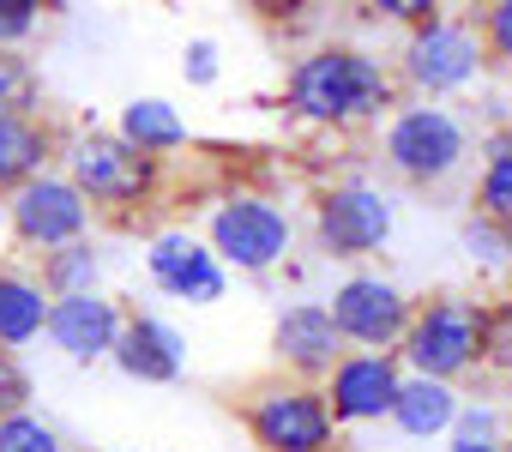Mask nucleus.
I'll use <instances>...</instances> for the list:
<instances>
[{
    "mask_svg": "<svg viewBox=\"0 0 512 452\" xmlns=\"http://www.w3.org/2000/svg\"><path fill=\"white\" fill-rule=\"evenodd\" d=\"M43 73L25 49H0V115H37Z\"/></svg>",
    "mask_w": 512,
    "mask_h": 452,
    "instance_id": "22",
    "label": "nucleus"
},
{
    "mask_svg": "<svg viewBox=\"0 0 512 452\" xmlns=\"http://www.w3.org/2000/svg\"><path fill=\"white\" fill-rule=\"evenodd\" d=\"M476 37H482V55H494L500 67H512V0H494V7H482Z\"/></svg>",
    "mask_w": 512,
    "mask_h": 452,
    "instance_id": "28",
    "label": "nucleus"
},
{
    "mask_svg": "<svg viewBox=\"0 0 512 452\" xmlns=\"http://www.w3.org/2000/svg\"><path fill=\"white\" fill-rule=\"evenodd\" d=\"M398 356L416 380H440V386L476 374V362H482V302L452 296V290L416 302Z\"/></svg>",
    "mask_w": 512,
    "mask_h": 452,
    "instance_id": "3",
    "label": "nucleus"
},
{
    "mask_svg": "<svg viewBox=\"0 0 512 452\" xmlns=\"http://www.w3.org/2000/svg\"><path fill=\"white\" fill-rule=\"evenodd\" d=\"M205 248H211V260L229 272H272V266H284V254H290V242H296V223H290V211L278 205V199H266V193H223L217 205H211V223H205V236H199Z\"/></svg>",
    "mask_w": 512,
    "mask_h": 452,
    "instance_id": "4",
    "label": "nucleus"
},
{
    "mask_svg": "<svg viewBox=\"0 0 512 452\" xmlns=\"http://www.w3.org/2000/svg\"><path fill=\"white\" fill-rule=\"evenodd\" d=\"M115 139H127L133 151H145V157L163 163V157H175V151L187 145V121H181V109L163 103V97H133V103L121 109Z\"/></svg>",
    "mask_w": 512,
    "mask_h": 452,
    "instance_id": "18",
    "label": "nucleus"
},
{
    "mask_svg": "<svg viewBox=\"0 0 512 452\" xmlns=\"http://www.w3.org/2000/svg\"><path fill=\"white\" fill-rule=\"evenodd\" d=\"M410 308H416V302H410L392 278H380V272H350V278L332 290V302H326L338 338L356 344V350H368V356H398L404 326H410Z\"/></svg>",
    "mask_w": 512,
    "mask_h": 452,
    "instance_id": "9",
    "label": "nucleus"
},
{
    "mask_svg": "<svg viewBox=\"0 0 512 452\" xmlns=\"http://www.w3.org/2000/svg\"><path fill=\"white\" fill-rule=\"evenodd\" d=\"M386 169L404 175L410 187H440L464 169L470 157V127L446 103H404L386 121Z\"/></svg>",
    "mask_w": 512,
    "mask_h": 452,
    "instance_id": "5",
    "label": "nucleus"
},
{
    "mask_svg": "<svg viewBox=\"0 0 512 452\" xmlns=\"http://www.w3.org/2000/svg\"><path fill=\"white\" fill-rule=\"evenodd\" d=\"M374 13H386L392 25H410V31H422L428 19H440V7H434V0H380Z\"/></svg>",
    "mask_w": 512,
    "mask_h": 452,
    "instance_id": "31",
    "label": "nucleus"
},
{
    "mask_svg": "<svg viewBox=\"0 0 512 452\" xmlns=\"http://www.w3.org/2000/svg\"><path fill=\"white\" fill-rule=\"evenodd\" d=\"M458 404H464V398H458L452 386L404 374V386H398V404H392V416H386V422H398L410 440H434V434H452V416H458Z\"/></svg>",
    "mask_w": 512,
    "mask_h": 452,
    "instance_id": "19",
    "label": "nucleus"
},
{
    "mask_svg": "<svg viewBox=\"0 0 512 452\" xmlns=\"http://www.w3.org/2000/svg\"><path fill=\"white\" fill-rule=\"evenodd\" d=\"M500 452H512V434H506V440H500Z\"/></svg>",
    "mask_w": 512,
    "mask_h": 452,
    "instance_id": "33",
    "label": "nucleus"
},
{
    "mask_svg": "<svg viewBox=\"0 0 512 452\" xmlns=\"http://www.w3.org/2000/svg\"><path fill=\"white\" fill-rule=\"evenodd\" d=\"M61 163H67L61 175L79 187V199L91 205V217L97 211L133 217V211H145L163 193V163L145 157V151H133L115 133H97V127H79L73 139H61Z\"/></svg>",
    "mask_w": 512,
    "mask_h": 452,
    "instance_id": "2",
    "label": "nucleus"
},
{
    "mask_svg": "<svg viewBox=\"0 0 512 452\" xmlns=\"http://www.w3.org/2000/svg\"><path fill=\"white\" fill-rule=\"evenodd\" d=\"M7 217H13V236L19 248H37V254H55V248H73L85 242L91 230V205L79 199V187L55 169L31 175L25 187L7 193Z\"/></svg>",
    "mask_w": 512,
    "mask_h": 452,
    "instance_id": "10",
    "label": "nucleus"
},
{
    "mask_svg": "<svg viewBox=\"0 0 512 452\" xmlns=\"http://www.w3.org/2000/svg\"><path fill=\"white\" fill-rule=\"evenodd\" d=\"M109 362H115L127 380H139V386H169V380L181 374V362H187V338H181L169 320H157V314H127V326H121Z\"/></svg>",
    "mask_w": 512,
    "mask_h": 452,
    "instance_id": "15",
    "label": "nucleus"
},
{
    "mask_svg": "<svg viewBox=\"0 0 512 452\" xmlns=\"http://www.w3.org/2000/svg\"><path fill=\"white\" fill-rule=\"evenodd\" d=\"M464 254L482 266V272H512V236L506 230H494L488 217H464Z\"/></svg>",
    "mask_w": 512,
    "mask_h": 452,
    "instance_id": "24",
    "label": "nucleus"
},
{
    "mask_svg": "<svg viewBox=\"0 0 512 452\" xmlns=\"http://www.w3.org/2000/svg\"><path fill=\"white\" fill-rule=\"evenodd\" d=\"M452 452H500V446H452Z\"/></svg>",
    "mask_w": 512,
    "mask_h": 452,
    "instance_id": "32",
    "label": "nucleus"
},
{
    "mask_svg": "<svg viewBox=\"0 0 512 452\" xmlns=\"http://www.w3.org/2000/svg\"><path fill=\"white\" fill-rule=\"evenodd\" d=\"M392 223H398V205L374 181H332L314 199V242L332 260H362V254L386 248Z\"/></svg>",
    "mask_w": 512,
    "mask_h": 452,
    "instance_id": "8",
    "label": "nucleus"
},
{
    "mask_svg": "<svg viewBox=\"0 0 512 452\" xmlns=\"http://www.w3.org/2000/svg\"><path fill=\"white\" fill-rule=\"evenodd\" d=\"M241 422L260 452H332L338 446V422H332L320 386H302L284 374L260 380L241 398Z\"/></svg>",
    "mask_w": 512,
    "mask_h": 452,
    "instance_id": "6",
    "label": "nucleus"
},
{
    "mask_svg": "<svg viewBox=\"0 0 512 452\" xmlns=\"http://www.w3.org/2000/svg\"><path fill=\"white\" fill-rule=\"evenodd\" d=\"M49 326V290L37 284V272H19V266H0V350H25L37 344Z\"/></svg>",
    "mask_w": 512,
    "mask_h": 452,
    "instance_id": "17",
    "label": "nucleus"
},
{
    "mask_svg": "<svg viewBox=\"0 0 512 452\" xmlns=\"http://www.w3.org/2000/svg\"><path fill=\"white\" fill-rule=\"evenodd\" d=\"M61 157V133L43 115H0V193L25 187Z\"/></svg>",
    "mask_w": 512,
    "mask_h": 452,
    "instance_id": "16",
    "label": "nucleus"
},
{
    "mask_svg": "<svg viewBox=\"0 0 512 452\" xmlns=\"http://www.w3.org/2000/svg\"><path fill=\"white\" fill-rule=\"evenodd\" d=\"M0 452H67V440L37 410H19V416H0Z\"/></svg>",
    "mask_w": 512,
    "mask_h": 452,
    "instance_id": "23",
    "label": "nucleus"
},
{
    "mask_svg": "<svg viewBox=\"0 0 512 452\" xmlns=\"http://www.w3.org/2000/svg\"><path fill=\"white\" fill-rule=\"evenodd\" d=\"M476 217H488L494 230L512 236V133H494L482 151V175H476Z\"/></svg>",
    "mask_w": 512,
    "mask_h": 452,
    "instance_id": "20",
    "label": "nucleus"
},
{
    "mask_svg": "<svg viewBox=\"0 0 512 452\" xmlns=\"http://www.w3.org/2000/svg\"><path fill=\"white\" fill-rule=\"evenodd\" d=\"M37 284L49 290V302H55V296H85V290H103V254H97L91 242L55 248V254H43Z\"/></svg>",
    "mask_w": 512,
    "mask_h": 452,
    "instance_id": "21",
    "label": "nucleus"
},
{
    "mask_svg": "<svg viewBox=\"0 0 512 452\" xmlns=\"http://www.w3.org/2000/svg\"><path fill=\"white\" fill-rule=\"evenodd\" d=\"M398 386H404V362L398 356L344 350L338 368L320 380V398H326L338 428H356V422H386L392 404H398Z\"/></svg>",
    "mask_w": 512,
    "mask_h": 452,
    "instance_id": "11",
    "label": "nucleus"
},
{
    "mask_svg": "<svg viewBox=\"0 0 512 452\" xmlns=\"http://www.w3.org/2000/svg\"><path fill=\"white\" fill-rule=\"evenodd\" d=\"M43 0H0V49H25L43 25Z\"/></svg>",
    "mask_w": 512,
    "mask_h": 452,
    "instance_id": "27",
    "label": "nucleus"
},
{
    "mask_svg": "<svg viewBox=\"0 0 512 452\" xmlns=\"http://www.w3.org/2000/svg\"><path fill=\"white\" fill-rule=\"evenodd\" d=\"M181 73H187V85H211L217 79V43L211 37H193L187 55H181Z\"/></svg>",
    "mask_w": 512,
    "mask_h": 452,
    "instance_id": "30",
    "label": "nucleus"
},
{
    "mask_svg": "<svg viewBox=\"0 0 512 452\" xmlns=\"http://www.w3.org/2000/svg\"><path fill=\"white\" fill-rule=\"evenodd\" d=\"M500 440H506V416L494 404H458L452 446H500Z\"/></svg>",
    "mask_w": 512,
    "mask_h": 452,
    "instance_id": "26",
    "label": "nucleus"
},
{
    "mask_svg": "<svg viewBox=\"0 0 512 452\" xmlns=\"http://www.w3.org/2000/svg\"><path fill=\"white\" fill-rule=\"evenodd\" d=\"M272 356L284 368V380H302V386H320L338 356H344V338L326 314V302H290L278 320H272Z\"/></svg>",
    "mask_w": 512,
    "mask_h": 452,
    "instance_id": "13",
    "label": "nucleus"
},
{
    "mask_svg": "<svg viewBox=\"0 0 512 452\" xmlns=\"http://www.w3.org/2000/svg\"><path fill=\"white\" fill-rule=\"evenodd\" d=\"M284 103L308 127H362V121H380L386 109H398V79L368 49L320 43L302 61H290Z\"/></svg>",
    "mask_w": 512,
    "mask_h": 452,
    "instance_id": "1",
    "label": "nucleus"
},
{
    "mask_svg": "<svg viewBox=\"0 0 512 452\" xmlns=\"http://www.w3.org/2000/svg\"><path fill=\"white\" fill-rule=\"evenodd\" d=\"M488 55H482V37H476V19H428L422 31H410L404 55H398V79L416 91V103H440V97H458L482 79Z\"/></svg>",
    "mask_w": 512,
    "mask_h": 452,
    "instance_id": "7",
    "label": "nucleus"
},
{
    "mask_svg": "<svg viewBox=\"0 0 512 452\" xmlns=\"http://www.w3.org/2000/svg\"><path fill=\"white\" fill-rule=\"evenodd\" d=\"M145 272H151V284H157L163 296H175V302H187V308H211V302H223V290H229V272L211 260V248H205L193 230H163V236H151Z\"/></svg>",
    "mask_w": 512,
    "mask_h": 452,
    "instance_id": "12",
    "label": "nucleus"
},
{
    "mask_svg": "<svg viewBox=\"0 0 512 452\" xmlns=\"http://www.w3.org/2000/svg\"><path fill=\"white\" fill-rule=\"evenodd\" d=\"M31 392H37V386H31V374H25V362L0 350V416L31 410Z\"/></svg>",
    "mask_w": 512,
    "mask_h": 452,
    "instance_id": "29",
    "label": "nucleus"
},
{
    "mask_svg": "<svg viewBox=\"0 0 512 452\" xmlns=\"http://www.w3.org/2000/svg\"><path fill=\"white\" fill-rule=\"evenodd\" d=\"M121 326H127V308H121L115 296H103V290H85V296H55V302H49L43 338H49L67 362L91 368V362H103V356L115 350Z\"/></svg>",
    "mask_w": 512,
    "mask_h": 452,
    "instance_id": "14",
    "label": "nucleus"
},
{
    "mask_svg": "<svg viewBox=\"0 0 512 452\" xmlns=\"http://www.w3.org/2000/svg\"><path fill=\"white\" fill-rule=\"evenodd\" d=\"M476 368L512 380V302L482 308V362H476Z\"/></svg>",
    "mask_w": 512,
    "mask_h": 452,
    "instance_id": "25",
    "label": "nucleus"
}]
</instances>
